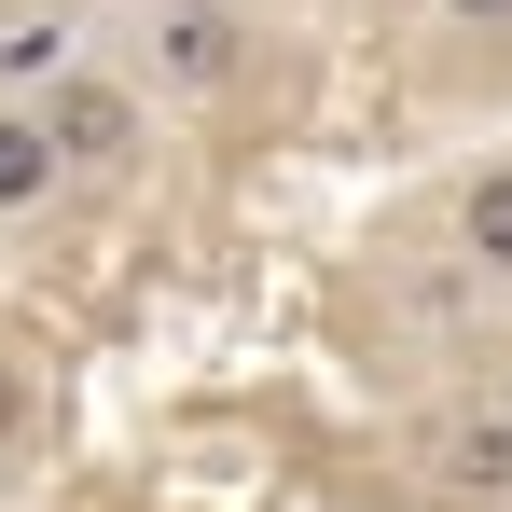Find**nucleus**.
<instances>
[{"instance_id": "1", "label": "nucleus", "mask_w": 512, "mask_h": 512, "mask_svg": "<svg viewBox=\"0 0 512 512\" xmlns=\"http://www.w3.org/2000/svg\"><path fill=\"white\" fill-rule=\"evenodd\" d=\"M250 84V14L236 0H167L153 14V97H236Z\"/></svg>"}, {"instance_id": "2", "label": "nucleus", "mask_w": 512, "mask_h": 512, "mask_svg": "<svg viewBox=\"0 0 512 512\" xmlns=\"http://www.w3.org/2000/svg\"><path fill=\"white\" fill-rule=\"evenodd\" d=\"M42 125H56V167H125V153H139V84L70 70V84L42 97Z\"/></svg>"}, {"instance_id": "3", "label": "nucleus", "mask_w": 512, "mask_h": 512, "mask_svg": "<svg viewBox=\"0 0 512 512\" xmlns=\"http://www.w3.org/2000/svg\"><path fill=\"white\" fill-rule=\"evenodd\" d=\"M416 457H429L443 499H512V416H499V402H485V416H443Z\"/></svg>"}, {"instance_id": "4", "label": "nucleus", "mask_w": 512, "mask_h": 512, "mask_svg": "<svg viewBox=\"0 0 512 512\" xmlns=\"http://www.w3.org/2000/svg\"><path fill=\"white\" fill-rule=\"evenodd\" d=\"M56 125H42V97H0V222H28L42 194H56Z\"/></svg>"}, {"instance_id": "5", "label": "nucleus", "mask_w": 512, "mask_h": 512, "mask_svg": "<svg viewBox=\"0 0 512 512\" xmlns=\"http://www.w3.org/2000/svg\"><path fill=\"white\" fill-rule=\"evenodd\" d=\"M457 250L485 263V277H512V167H485L471 194H457Z\"/></svg>"}, {"instance_id": "6", "label": "nucleus", "mask_w": 512, "mask_h": 512, "mask_svg": "<svg viewBox=\"0 0 512 512\" xmlns=\"http://www.w3.org/2000/svg\"><path fill=\"white\" fill-rule=\"evenodd\" d=\"M0 84H70V28H56V14H14V28H0Z\"/></svg>"}, {"instance_id": "7", "label": "nucleus", "mask_w": 512, "mask_h": 512, "mask_svg": "<svg viewBox=\"0 0 512 512\" xmlns=\"http://www.w3.org/2000/svg\"><path fill=\"white\" fill-rule=\"evenodd\" d=\"M429 14H443V28H485V42L512 28V0H429Z\"/></svg>"}, {"instance_id": "8", "label": "nucleus", "mask_w": 512, "mask_h": 512, "mask_svg": "<svg viewBox=\"0 0 512 512\" xmlns=\"http://www.w3.org/2000/svg\"><path fill=\"white\" fill-rule=\"evenodd\" d=\"M14 416H28V374H14V360H0V443H14Z\"/></svg>"}, {"instance_id": "9", "label": "nucleus", "mask_w": 512, "mask_h": 512, "mask_svg": "<svg viewBox=\"0 0 512 512\" xmlns=\"http://www.w3.org/2000/svg\"><path fill=\"white\" fill-rule=\"evenodd\" d=\"M499 416H512V360H499Z\"/></svg>"}]
</instances>
